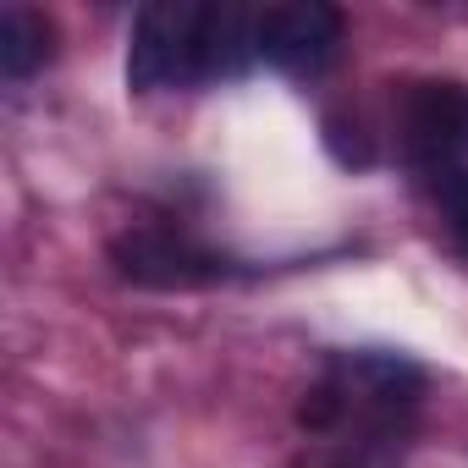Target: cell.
<instances>
[{
    "instance_id": "1",
    "label": "cell",
    "mask_w": 468,
    "mask_h": 468,
    "mask_svg": "<svg viewBox=\"0 0 468 468\" xmlns=\"http://www.w3.org/2000/svg\"><path fill=\"white\" fill-rule=\"evenodd\" d=\"M204 17H209V6H193V0H154V6H144L133 17L127 89L133 94H160V89L209 83Z\"/></svg>"
},
{
    "instance_id": "2",
    "label": "cell",
    "mask_w": 468,
    "mask_h": 468,
    "mask_svg": "<svg viewBox=\"0 0 468 468\" xmlns=\"http://www.w3.org/2000/svg\"><path fill=\"white\" fill-rule=\"evenodd\" d=\"M424 397V369L397 353H347L331 380L303 402V424H325L336 413H402Z\"/></svg>"
},
{
    "instance_id": "3",
    "label": "cell",
    "mask_w": 468,
    "mask_h": 468,
    "mask_svg": "<svg viewBox=\"0 0 468 468\" xmlns=\"http://www.w3.org/2000/svg\"><path fill=\"white\" fill-rule=\"evenodd\" d=\"M111 265L122 282L133 287H154V292H187V287H215L231 276V260H220L215 249L182 238L165 226H138L127 238L111 243Z\"/></svg>"
},
{
    "instance_id": "4",
    "label": "cell",
    "mask_w": 468,
    "mask_h": 468,
    "mask_svg": "<svg viewBox=\"0 0 468 468\" xmlns=\"http://www.w3.org/2000/svg\"><path fill=\"white\" fill-rule=\"evenodd\" d=\"M397 133L419 176L468 171V83H413L397 105Z\"/></svg>"
},
{
    "instance_id": "5",
    "label": "cell",
    "mask_w": 468,
    "mask_h": 468,
    "mask_svg": "<svg viewBox=\"0 0 468 468\" xmlns=\"http://www.w3.org/2000/svg\"><path fill=\"white\" fill-rule=\"evenodd\" d=\"M342 12L325 0H292V6H265L254 17V50L265 67L287 78H320L342 50Z\"/></svg>"
},
{
    "instance_id": "6",
    "label": "cell",
    "mask_w": 468,
    "mask_h": 468,
    "mask_svg": "<svg viewBox=\"0 0 468 468\" xmlns=\"http://www.w3.org/2000/svg\"><path fill=\"white\" fill-rule=\"evenodd\" d=\"M50 56H56L50 17H39L34 6H6V12H0V72H6L12 83L34 78Z\"/></svg>"
},
{
    "instance_id": "7",
    "label": "cell",
    "mask_w": 468,
    "mask_h": 468,
    "mask_svg": "<svg viewBox=\"0 0 468 468\" xmlns=\"http://www.w3.org/2000/svg\"><path fill=\"white\" fill-rule=\"evenodd\" d=\"M430 198L435 209L446 215V231H452V243L468 254V171H430Z\"/></svg>"
}]
</instances>
